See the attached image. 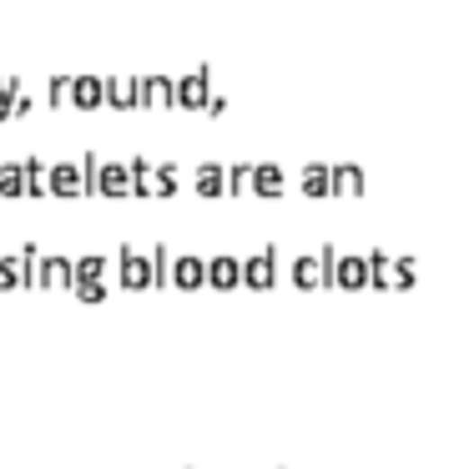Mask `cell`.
<instances>
[{
    "mask_svg": "<svg viewBox=\"0 0 459 469\" xmlns=\"http://www.w3.org/2000/svg\"><path fill=\"white\" fill-rule=\"evenodd\" d=\"M172 96H177V102H187V106H197V102L207 96V77H202V71H192V77L182 81V86L172 91Z\"/></svg>",
    "mask_w": 459,
    "mask_h": 469,
    "instance_id": "6da1fadb",
    "label": "cell"
},
{
    "mask_svg": "<svg viewBox=\"0 0 459 469\" xmlns=\"http://www.w3.org/2000/svg\"><path fill=\"white\" fill-rule=\"evenodd\" d=\"M253 187L268 192V197H278V192H283V172H278V167H257V172H253Z\"/></svg>",
    "mask_w": 459,
    "mask_h": 469,
    "instance_id": "7a4b0ae2",
    "label": "cell"
},
{
    "mask_svg": "<svg viewBox=\"0 0 459 469\" xmlns=\"http://www.w3.org/2000/svg\"><path fill=\"white\" fill-rule=\"evenodd\" d=\"M248 283H253V288H268V283H273V257L268 253L248 263Z\"/></svg>",
    "mask_w": 459,
    "mask_h": 469,
    "instance_id": "3957f363",
    "label": "cell"
},
{
    "mask_svg": "<svg viewBox=\"0 0 459 469\" xmlns=\"http://www.w3.org/2000/svg\"><path fill=\"white\" fill-rule=\"evenodd\" d=\"M51 187L71 197V192H81V172H76V167H56V172H51Z\"/></svg>",
    "mask_w": 459,
    "mask_h": 469,
    "instance_id": "277c9868",
    "label": "cell"
},
{
    "mask_svg": "<svg viewBox=\"0 0 459 469\" xmlns=\"http://www.w3.org/2000/svg\"><path fill=\"white\" fill-rule=\"evenodd\" d=\"M71 96H76V106H96L102 102V81H76V86H71Z\"/></svg>",
    "mask_w": 459,
    "mask_h": 469,
    "instance_id": "5b68a950",
    "label": "cell"
},
{
    "mask_svg": "<svg viewBox=\"0 0 459 469\" xmlns=\"http://www.w3.org/2000/svg\"><path fill=\"white\" fill-rule=\"evenodd\" d=\"M207 278H212L217 288H228V283H238V263H232V257H217V263H212V273H207Z\"/></svg>",
    "mask_w": 459,
    "mask_h": 469,
    "instance_id": "8992f818",
    "label": "cell"
},
{
    "mask_svg": "<svg viewBox=\"0 0 459 469\" xmlns=\"http://www.w3.org/2000/svg\"><path fill=\"white\" fill-rule=\"evenodd\" d=\"M152 273H147V257H137V253H127V288H137V283H147Z\"/></svg>",
    "mask_w": 459,
    "mask_h": 469,
    "instance_id": "52a82bcc",
    "label": "cell"
},
{
    "mask_svg": "<svg viewBox=\"0 0 459 469\" xmlns=\"http://www.w3.org/2000/svg\"><path fill=\"white\" fill-rule=\"evenodd\" d=\"M333 187H338V192H358V187H364V177H358L354 167H338V172H333Z\"/></svg>",
    "mask_w": 459,
    "mask_h": 469,
    "instance_id": "ba28073f",
    "label": "cell"
},
{
    "mask_svg": "<svg viewBox=\"0 0 459 469\" xmlns=\"http://www.w3.org/2000/svg\"><path fill=\"white\" fill-rule=\"evenodd\" d=\"M197 187H202V192H222V167H202V172H197Z\"/></svg>",
    "mask_w": 459,
    "mask_h": 469,
    "instance_id": "9c48e42d",
    "label": "cell"
},
{
    "mask_svg": "<svg viewBox=\"0 0 459 469\" xmlns=\"http://www.w3.org/2000/svg\"><path fill=\"white\" fill-rule=\"evenodd\" d=\"M197 278H202V267L192 263V257H187V263H177V283H197Z\"/></svg>",
    "mask_w": 459,
    "mask_h": 469,
    "instance_id": "30bf717a",
    "label": "cell"
},
{
    "mask_svg": "<svg viewBox=\"0 0 459 469\" xmlns=\"http://www.w3.org/2000/svg\"><path fill=\"white\" fill-rule=\"evenodd\" d=\"M147 96H152V102H172V86H166V81H147Z\"/></svg>",
    "mask_w": 459,
    "mask_h": 469,
    "instance_id": "8fae6325",
    "label": "cell"
},
{
    "mask_svg": "<svg viewBox=\"0 0 459 469\" xmlns=\"http://www.w3.org/2000/svg\"><path fill=\"white\" fill-rule=\"evenodd\" d=\"M293 278H298V283H313V278H319V263H298Z\"/></svg>",
    "mask_w": 459,
    "mask_h": 469,
    "instance_id": "7c38bea8",
    "label": "cell"
}]
</instances>
